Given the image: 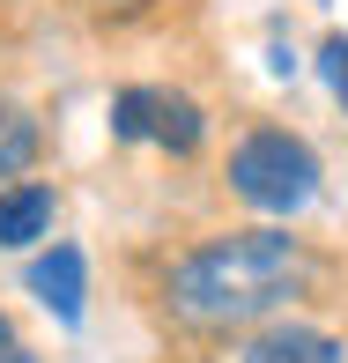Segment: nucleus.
Wrapping results in <instances>:
<instances>
[{
  "label": "nucleus",
  "mask_w": 348,
  "mask_h": 363,
  "mask_svg": "<svg viewBox=\"0 0 348 363\" xmlns=\"http://www.w3.org/2000/svg\"><path fill=\"white\" fill-rule=\"evenodd\" d=\"M30 296H38L52 319H82V296H89V267H82V252L74 245H52V252H38L30 259Z\"/></svg>",
  "instance_id": "nucleus-4"
},
{
  "label": "nucleus",
  "mask_w": 348,
  "mask_h": 363,
  "mask_svg": "<svg viewBox=\"0 0 348 363\" xmlns=\"http://www.w3.org/2000/svg\"><path fill=\"white\" fill-rule=\"evenodd\" d=\"M230 193L267 208V216H296L319 193V156L289 126H252V134L230 148Z\"/></svg>",
  "instance_id": "nucleus-2"
},
{
  "label": "nucleus",
  "mask_w": 348,
  "mask_h": 363,
  "mask_svg": "<svg viewBox=\"0 0 348 363\" xmlns=\"http://www.w3.org/2000/svg\"><path fill=\"white\" fill-rule=\"evenodd\" d=\"M38 156H45V126L15 96H0V178H23Z\"/></svg>",
  "instance_id": "nucleus-7"
},
{
  "label": "nucleus",
  "mask_w": 348,
  "mask_h": 363,
  "mask_svg": "<svg viewBox=\"0 0 348 363\" xmlns=\"http://www.w3.org/2000/svg\"><path fill=\"white\" fill-rule=\"evenodd\" d=\"M0 363H38L30 349H15V341H0Z\"/></svg>",
  "instance_id": "nucleus-9"
},
{
  "label": "nucleus",
  "mask_w": 348,
  "mask_h": 363,
  "mask_svg": "<svg viewBox=\"0 0 348 363\" xmlns=\"http://www.w3.org/2000/svg\"><path fill=\"white\" fill-rule=\"evenodd\" d=\"M111 134L119 141H156V148H171V156H193L201 134H208V119H201V104L178 96V89H119L111 96Z\"/></svg>",
  "instance_id": "nucleus-3"
},
{
  "label": "nucleus",
  "mask_w": 348,
  "mask_h": 363,
  "mask_svg": "<svg viewBox=\"0 0 348 363\" xmlns=\"http://www.w3.org/2000/svg\"><path fill=\"white\" fill-rule=\"evenodd\" d=\"M237 363H341V341L319 326H267V334L245 341Z\"/></svg>",
  "instance_id": "nucleus-6"
},
{
  "label": "nucleus",
  "mask_w": 348,
  "mask_h": 363,
  "mask_svg": "<svg viewBox=\"0 0 348 363\" xmlns=\"http://www.w3.org/2000/svg\"><path fill=\"white\" fill-rule=\"evenodd\" d=\"M319 74H326V89L348 104V38H326L319 45Z\"/></svg>",
  "instance_id": "nucleus-8"
},
{
  "label": "nucleus",
  "mask_w": 348,
  "mask_h": 363,
  "mask_svg": "<svg viewBox=\"0 0 348 363\" xmlns=\"http://www.w3.org/2000/svg\"><path fill=\"white\" fill-rule=\"evenodd\" d=\"M52 186H38V178H15L8 193H0V245L8 252H23V245L52 238Z\"/></svg>",
  "instance_id": "nucleus-5"
},
{
  "label": "nucleus",
  "mask_w": 348,
  "mask_h": 363,
  "mask_svg": "<svg viewBox=\"0 0 348 363\" xmlns=\"http://www.w3.org/2000/svg\"><path fill=\"white\" fill-rule=\"evenodd\" d=\"M311 282V252L281 230H230L208 238L201 252H186L163 274V296L186 326L201 334H237V326L274 319L289 296H304Z\"/></svg>",
  "instance_id": "nucleus-1"
}]
</instances>
